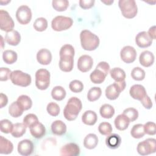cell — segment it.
<instances>
[{
	"instance_id": "obj_1",
	"label": "cell",
	"mask_w": 156,
	"mask_h": 156,
	"mask_svg": "<svg viewBox=\"0 0 156 156\" xmlns=\"http://www.w3.org/2000/svg\"><path fill=\"white\" fill-rule=\"evenodd\" d=\"M81 101L76 98L72 97L67 102L63 110V115L66 119L71 121L75 120L82 110Z\"/></svg>"
},
{
	"instance_id": "obj_2",
	"label": "cell",
	"mask_w": 156,
	"mask_h": 156,
	"mask_svg": "<svg viewBox=\"0 0 156 156\" xmlns=\"http://www.w3.org/2000/svg\"><path fill=\"white\" fill-rule=\"evenodd\" d=\"M82 48L85 51H94L99 44V37L89 30H83L80 34Z\"/></svg>"
},
{
	"instance_id": "obj_3",
	"label": "cell",
	"mask_w": 156,
	"mask_h": 156,
	"mask_svg": "<svg viewBox=\"0 0 156 156\" xmlns=\"http://www.w3.org/2000/svg\"><path fill=\"white\" fill-rule=\"evenodd\" d=\"M110 71V65L106 62H99L96 69L90 74V78L91 81L96 84L102 83L108 73Z\"/></svg>"
},
{
	"instance_id": "obj_4",
	"label": "cell",
	"mask_w": 156,
	"mask_h": 156,
	"mask_svg": "<svg viewBox=\"0 0 156 156\" xmlns=\"http://www.w3.org/2000/svg\"><path fill=\"white\" fill-rule=\"evenodd\" d=\"M118 5L122 16L126 18H133L138 13L137 5L134 0H119Z\"/></svg>"
},
{
	"instance_id": "obj_5",
	"label": "cell",
	"mask_w": 156,
	"mask_h": 156,
	"mask_svg": "<svg viewBox=\"0 0 156 156\" xmlns=\"http://www.w3.org/2000/svg\"><path fill=\"white\" fill-rule=\"evenodd\" d=\"M10 79L13 84L23 87L29 86L32 81L31 76L21 70H15L11 73Z\"/></svg>"
},
{
	"instance_id": "obj_6",
	"label": "cell",
	"mask_w": 156,
	"mask_h": 156,
	"mask_svg": "<svg viewBox=\"0 0 156 156\" xmlns=\"http://www.w3.org/2000/svg\"><path fill=\"white\" fill-rule=\"evenodd\" d=\"M73 24L71 18L65 16H57L51 21L52 29L57 32L65 30L70 28Z\"/></svg>"
},
{
	"instance_id": "obj_7",
	"label": "cell",
	"mask_w": 156,
	"mask_h": 156,
	"mask_svg": "<svg viewBox=\"0 0 156 156\" xmlns=\"http://www.w3.org/2000/svg\"><path fill=\"white\" fill-rule=\"evenodd\" d=\"M50 84V73L46 69H39L35 73V85L41 90H46Z\"/></svg>"
},
{
	"instance_id": "obj_8",
	"label": "cell",
	"mask_w": 156,
	"mask_h": 156,
	"mask_svg": "<svg viewBox=\"0 0 156 156\" xmlns=\"http://www.w3.org/2000/svg\"><path fill=\"white\" fill-rule=\"evenodd\" d=\"M126 86L125 80L121 82H115L113 83L108 85L105 91V96L109 100L116 99L121 91H122Z\"/></svg>"
},
{
	"instance_id": "obj_9",
	"label": "cell",
	"mask_w": 156,
	"mask_h": 156,
	"mask_svg": "<svg viewBox=\"0 0 156 156\" xmlns=\"http://www.w3.org/2000/svg\"><path fill=\"white\" fill-rule=\"evenodd\" d=\"M138 153L141 155H147L156 151V140L154 138H147L140 142L136 147Z\"/></svg>"
},
{
	"instance_id": "obj_10",
	"label": "cell",
	"mask_w": 156,
	"mask_h": 156,
	"mask_svg": "<svg viewBox=\"0 0 156 156\" xmlns=\"http://www.w3.org/2000/svg\"><path fill=\"white\" fill-rule=\"evenodd\" d=\"M16 18L20 24L23 25L27 24L32 19L30 9L26 5L20 6L16 12Z\"/></svg>"
},
{
	"instance_id": "obj_11",
	"label": "cell",
	"mask_w": 156,
	"mask_h": 156,
	"mask_svg": "<svg viewBox=\"0 0 156 156\" xmlns=\"http://www.w3.org/2000/svg\"><path fill=\"white\" fill-rule=\"evenodd\" d=\"M15 26L14 21L9 13L4 10H0V28L1 30L7 32L13 30Z\"/></svg>"
},
{
	"instance_id": "obj_12",
	"label": "cell",
	"mask_w": 156,
	"mask_h": 156,
	"mask_svg": "<svg viewBox=\"0 0 156 156\" xmlns=\"http://www.w3.org/2000/svg\"><path fill=\"white\" fill-rule=\"evenodd\" d=\"M136 55L135 49L131 46H126L123 47L120 51L121 58L126 63L133 62L136 58Z\"/></svg>"
},
{
	"instance_id": "obj_13",
	"label": "cell",
	"mask_w": 156,
	"mask_h": 156,
	"mask_svg": "<svg viewBox=\"0 0 156 156\" xmlns=\"http://www.w3.org/2000/svg\"><path fill=\"white\" fill-rule=\"evenodd\" d=\"M93 65V60L92 57L88 55H82L78 59L77 68L82 73L89 71L92 68Z\"/></svg>"
},
{
	"instance_id": "obj_14",
	"label": "cell",
	"mask_w": 156,
	"mask_h": 156,
	"mask_svg": "<svg viewBox=\"0 0 156 156\" xmlns=\"http://www.w3.org/2000/svg\"><path fill=\"white\" fill-rule=\"evenodd\" d=\"M34 144L30 140L25 139L20 141L18 144V152L23 156H28L34 151Z\"/></svg>"
},
{
	"instance_id": "obj_15",
	"label": "cell",
	"mask_w": 156,
	"mask_h": 156,
	"mask_svg": "<svg viewBox=\"0 0 156 156\" xmlns=\"http://www.w3.org/2000/svg\"><path fill=\"white\" fill-rule=\"evenodd\" d=\"M80 154V148L74 143H69L62 146L60 150L62 156H77Z\"/></svg>"
},
{
	"instance_id": "obj_16",
	"label": "cell",
	"mask_w": 156,
	"mask_h": 156,
	"mask_svg": "<svg viewBox=\"0 0 156 156\" xmlns=\"http://www.w3.org/2000/svg\"><path fill=\"white\" fill-rule=\"evenodd\" d=\"M129 93L133 99L140 101H141L147 95L145 88L140 84L132 85L130 88Z\"/></svg>"
},
{
	"instance_id": "obj_17",
	"label": "cell",
	"mask_w": 156,
	"mask_h": 156,
	"mask_svg": "<svg viewBox=\"0 0 156 156\" xmlns=\"http://www.w3.org/2000/svg\"><path fill=\"white\" fill-rule=\"evenodd\" d=\"M135 43L141 48L149 47L152 43V40L149 36L147 32L142 31L139 32L135 37Z\"/></svg>"
},
{
	"instance_id": "obj_18",
	"label": "cell",
	"mask_w": 156,
	"mask_h": 156,
	"mask_svg": "<svg viewBox=\"0 0 156 156\" xmlns=\"http://www.w3.org/2000/svg\"><path fill=\"white\" fill-rule=\"evenodd\" d=\"M37 60L41 65H49L52 60V54L51 51L45 48L41 49L37 54Z\"/></svg>"
},
{
	"instance_id": "obj_19",
	"label": "cell",
	"mask_w": 156,
	"mask_h": 156,
	"mask_svg": "<svg viewBox=\"0 0 156 156\" xmlns=\"http://www.w3.org/2000/svg\"><path fill=\"white\" fill-rule=\"evenodd\" d=\"M59 68L63 72H70L74 66V57L71 56L60 57Z\"/></svg>"
},
{
	"instance_id": "obj_20",
	"label": "cell",
	"mask_w": 156,
	"mask_h": 156,
	"mask_svg": "<svg viewBox=\"0 0 156 156\" xmlns=\"http://www.w3.org/2000/svg\"><path fill=\"white\" fill-rule=\"evenodd\" d=\"M139 62L144 67H149L154 62V55L152 52L149 51H143L140 55Z\"/></svg>"
},
{
	"instance_id": "obj_21",
	"label": "cell",
	"mask_w": 156,
	"mask_h": 156,
	"mask_svg": "<svg viewBox=\"0 0 156 156\" xmlns=\"http://www.w3.org/2000/svg\"><path fill=\"white\" fill-rule=\"evenodd\" d=\"M5 40L9 45L17 46L21 41V35L17 30H13L6 33Z\"/></svg>"
},
{
	"instance_id": "obj_22",
	"label": "cell",
	"mask_w": 156,
	"mask_h": 156,
	"mask_svg": "<svg viewBox=\"0 0 156 156\" xmlns=\"http://www.w3.org/2000/svg\"><path fill=\"white\" fill-rule=\"evenodd\" d=\"M30 134L35 138L40 139L44 136L46 129L44 126L39 121L30 127Z\"/></svg>"
},
{
	"instance_id": "obj_23",
	"label": "cell",
	"mask_w": 156,
	"mask_h": 156,
	"mask_svg": "<svg viewBox=\"0 0 156 156\" xmlns=\"http://www.w3.org/2000/svg\"><path fill=\"white\" fill-rule=\"evenodd\" d=\"M121 143L120 136L116 133L108 135L105 139V144L108 147L112 149H115L119 147Z\"/></svg>"
},
{
	"instance_id": "obj_24",
	"label": "cell",
	"mask_w": 156,
	"mask_h": 156,
	"mask_svg": "<svg viewBox=\"0 0 156 156\" xmlns=\"http://www.w3.org/2000/svg\"><path fill=\"white\" fill-rule=\"evenodd\" d=\"M130 122L127 117L122 113L118 115L114 121L116 128L121 131L126 130L128 127Z\"/></svg>"
},
{
	"instance_id": "obj_25",
	"label": "cell",
	"mask_w": 156,
	"mask_h": 156,
	"mask_svg": "<svg viewBox=\"0 0 156 156\" xmlns=\"http://www.w3.org/2000/svg\"><path fill=\"white\" fill-rule=\"evenodd\" d=\"M51 131L55 135H63L66 132V126L61 120L54 121L51 124Z\"/></svg>"
},
{
	"instance_id": "obj_26",
	"label": "cell",
	"mask_w": 156,
	"mask_h": 156,
	"mask_svg": "<svg viewBox=\"0 0 156 156\" xmlns=\"http://www.w3.org/2000/svg\"><path fill=\"white\" fill-rule=\"evenodd\" d=\"M98 120L96 113L92 110L85 111L82 116V121L83 124L88 126H93Z\"/></svg>"
},
{
	"instance_id": "obj_27",
	"label": "cell",
	"mask_w": 156,
	"mask_h": 156,
	"mask_svg": "<svg viewBox=\"0 0 156 156\" xmlns=\"http://www.w3.org/2000/svg\"><path fill=\"white\" fill-rule=\"evenodd\" d=\"M13 150V145L9 140L2 136H0V154H9Z\"/></svg>"
},
{
	"instance_id": "obj_28",
	"label": "cell",
	"mask_w": 156,
	"mask_h": 156,
	"mask_svg": "<svg viewBox=\"0 0 156 156\" xmlns=\"http://www.w3.org/2000/svg\"><path fill=\"white\" fill-rule=\"evenodd\" d=\"M98 141V138L96 134L89 133L83 140V146L88 149H93L96 147Z\"/></svg>"
},
{
	"instance_id": "obj_29",
	"label": "cell",
	"mask_w": 156,
	"mask_h": 156,
	"mask_svg": "<svg viewBox=\"0 0 156 156\" xmlns=\"http://www.w3.org/2000/svg\"><path fill=\"white\" fill-rule=\"evenodd\" d=\"M26 128L27 127L23 122L15 123L13 126L11 135L15 138L21 137L26 133Z\"/></svg>"
},
{
	"instance_id": "obj_30",
	"label": "cell",
	"mask_w": 156,
	"mask_h": 156,
	"mask_svg": "<svg viewBox=\"0 0 156 156\" xmlns=\"http://www.w3.org/2000/svg\"><path fill=\"white\" fill-rule=\"evenodd\" d=\"M99 113L102 118L110 119L114 115L115 109L112 105L108 104H105L101 107Z\"/></svg>"
},
{
	"instance_id": "obj_31",
	"label": "cell",
	"mask_w": 156,
	"mask_h": 156,
	"mask_svg": "<svg viewBox=\"0 0 156 156\" xmlns=\"http://www.w3.org/2000/svg\"><path fill=\"white\" fill-rule=\"evenodd\" d=\"M110 76L115 82H121L125 80L126 79V73L125 71L118 67L113 68L110 71Z\"/></svg>"
},
{
	"instance_id": "obj_32",
	"label": "cell",
	"mask_w": 156,
	"mask_h": 156,
	"mask_svg": "<svg viewBox=\"0 0 156 156\" xmlns=\"http://www.w3.org/2000/svg\"><path fill=\"white\" fill-rule=\"evenodd\" d=\"M24 110L21 107L17 101L13 102L9 107V113L13 118H18L23 113Z\"/></svg>"
},
{
	"instance_id": "obj_33",
	"label": "cell",
	"mask_w": 156,
	"mask_h": 156,
	"mask_svg": "<svg viewBox=\"0 0 156 156\" xmlns=\"http://www.w3.org/2000/svg\"><path fill=\"white\" fill-rule=\"evenodd\" d=\"M17 54L12 50H5L2 53V58L4 62L9 65L14 63L17 60Z\"/></svg>"
},
{
	"instance_id": "obj_34",
	"label": "cell",
	"mask_w": 156,
	"mask_h": 156,
	"mask_svg": "<svg viewBox=\"0 0 156 156\" xmlns=\"http://www.w3.org/2000/svg\"><path fill=\"white\" fill-rule=\"evenodd\" d=\"M16 101L21 106V107L24 110V111L27 110L32 107V101L31 99L27 95L22 94L18 98Z\"/></svg>"
},
{
	"instance_id": "obj_35",
	"label": "cell",
	"mask_w": 156,
	"mask_h": 156,
	"mask_svg": "<svg viewBox=\"0 0 156 156\" xmlns=\"http://www.w3.org/2000/svg\"><path fill=\"white\" fill-rule=\"evenodd\" d=\"M51 96L56 101H62L66 96V91L61 86H55L51 91Z\"/></svg>"
},
{
	"instance_id": "obj_36",
	"label": "cell",
	"mask_w": 156,
	"mask_h": 156,
	"mask_svg": "<svg viewBox=\"0 0 156 156\" xmlns=\"http://www.w3.org/2000/svg\"><path fill=\"white\" fill-rule=\"evenodd\" d=\"M102 94V90L101 88L94 87L91 88L87 93V99L90 102L97 101Z\"/></svg>"
},
{
	"instance_id": "obj_37",
	"label": "cell",
	"mask_w": 156,
	"mask_h": 156,
	"mask_svg": "<svg viewBox=\"0 0 156 156\" xmlns=\"http://www.w3.org/2000/svg\"><path fill=\"white\" fill-rule=\"evenodd\" d=\"M33 26L35 30L38 32H43L48 27V21L46 18L40 17L35 20Z\"/></svg>"
},
{
	"instance_id": "obj_38",
	"label": "cell",
	"mask_w": 156,
	"mask_h": 156,
	"mask_svg": "<svg viewBox=\"0 0 156 156\" xmlns=\"http://www.w3.org/2000/svg\"><path fill=\"white\" fill-rule=\"evenodd\" d=\"M130 135L133 138L136 139L143 137L145 135L143 129V125L141 124H137L134 125L130 130Z\"/></svg>"
},
{
	"instance_id": "obj_39",
	"label": "cell",
	"mask_w": 156,
	"mask_h": 156,
	"mask_svg": "<svg viewBox=\"0 0 156 156\" xmlns=\"http://www.w3.org/2000/svg\"><path fill=\"white\" fill-rule=\"evenodd\" d=\"M52 5L56 11L63 12L68 7L69 2L67 0H54L52 2Z\"/></svg>"
},
{
	"instance_id": "obj_40",
	"label": "cell",
	"mask_w": 156,
	"mask_h": 156,
	"mask_svg": "<svg viewBox=\"0 0 156 156\" xmlns=\"http://www.w3.org/2000/svg\"><path fill=\"white\" fill-rule=\"evenodd\" d=\"M145 75L144 70L140 67H135L131 71L132 78L137 81L143 80L145 77Z\"/></svg>"
},
{
	"instance_id": "obj_41",
	"label": "cell",
	"mask_w": 156,
	"mask_h": 156,
	"mask_svg": "<svg viewBox=\"0 0 156 156\" xmlns=\"http://www.w3.org/2000/svg\"><path fill=\"white\" fill-rule=\"evenodd\" d=\"M75 51L74 47L69 44H66L62 46L59 52L60 57L62 56H74Z\"/></svg>"
},
{
	"instance_id": "obj_42",
	"label": "cell",
	"mask_w": 156,
	"mask_h": 156,
	"mask_svg": "<svg viewBox=\"0 0 156 156\" xmlns=\"http://www.w3.org/2000/svg\"><path fill=\"white\" fill-rule=\"evenodd\" d=\"M122 114L127 117L130 122H133L137 119L138 117V112L134 108H127L124 110Z\"/></svg>"
},
{
	"instance_id": "obj_43",
	"label": "cell",
	"mask_w": 156,
	"mask_h": 156,
	"mask_svg": "<svg viewBox=\"0 0 156 156\" xmlns=\"http://www.w3.org/2000/svg\"><path fill=\"white\" fill-rule=\"evenodd\" d=\"M112 126L108 122H102L99 124L98 126V130L101 135H108L112 132Z\"/></svg>"
},
{
	"instance_id": "obj_44",
	"label": "cell",
	"mask_w": 156,
	"mask_h": 156,
	"mask_svg": "<svg viewBox=\"0 0 156 156\" xmlns=\"http://www.w3.org/2000/svg\"><path fill=\"white\" fill-rule=\"evenodd\" d=\"M37 122H38V119L37 116L33 113L27 114L23 118V123L27 127L30 128Z\"/></svg>"
},
{
	"instance_id": "obj_45",
	"label": "cell",
	"mask_w": 156,
	"mask_h": 156,
	"mask_svg": "<svg viewBox=\"0 0 156 156\" xmlns=\"http://www.w3.org/2000/svg\"><path fill=\"white\" fill-rule=\"evenodd\" d=\"M69 88L73 93H80L83 89V84L79 80H73L69 83Z\"/></svg>"
},
{
	"instance_id": "obj_46",
	"label": "cell",
	"mask_w": 156,
	"mask_h": 156,
	"mask_svg": "<svg viewBox=\"0 0 156 156\" xmlns=\"http://www.w3.org/2000/svg\"><path fill=\"white\" fill-rule=\"evenodd\" d=\"M46 110L48 113L52 116H57L60 113V107L55 102H49L46 107Z\"/></svg>"
},
{
	"instance_id": "obj_47",
	"label": "cell",
	"mask_w": 156,
	"mask_h": 156,
	"mask_svg": "<svg viewBox=\"0 0 156 156\" xmlns=\"http://www.w3.org/2000/svg\"><path fill=\"white\" fill-rule=\"evenodd\" d=\"M0 129L1 131L4 133H11L13 124L10 121L7 119H4L1 121L0 122Z\"/></svg>"
},
{
	"instance_id": "obj_48",
	"label": "cell",
	"mask_w": 156,
	"mask_h": 156,
	"mask_svg": "<svg viewBox=\"0 0 156 156\" xmlns=\"http://www.w3.org/2000/svg\"><path fill=\"white\" fill-rule=\"evenodd\" d=\"M143 129L145 133L149 135H154L156 133V125L154 122L149 121L143 125Z\"/></svg>"
},
{
	"instance_id": "obj_49",
	"label": "cell",
	"mask_w": 156,
	"mask_h": 156,
	"mask_svg": "<svg viewBox=\"0 0 156 156\" xmlns=\"http://www.w3.org/2000/svg\"><path fill=\"white\" fill-rule=\"evenodd\" d=\"M12 71L8 68L1 67L0 68V80L7 81L10 79V76Z\"/></svg>"
},
{
	"instance_id": "obj_50",
	"label": "cell",
	"mask_w": 156,
	"mask_h": 156,
	"mask_svg": "<svg viewBox=\"0 0 156 156\" xmlns=\"http://www.w3.org/2000/svg\"><path fill=\"white\" fill-rule=\"evenodd\" d=\"M95 1L93 0H80L79 5L83 9H88L93 7Z\"/></svg>"
},
{
	"instance_id": "obj_51",
	"label": "cell",
	"mask_w": 156,
	"mask_h": 156,
	"mask_svg": "<svg viewBox=\"0 0 156 156\" xmlns=\"http://www.w3.org/2000/svg\"><path fill=\"white\" fill-rule=\"evenodd\" d=\"M140 102L146 109H151L152 107V102L148 95H147L144 99L140 101Z\"/></svg>"
},
{
	"instance_id": "obj_52",
	"label": "cell",
	"mask_w": 156,
	"mask_h": 156,
	"mask_svg": "<svg viewBox=\"0 0 156 156\" xmlns=\"http://www.w3.org/2000/svg\"><path fill=\"white\" fill-rule=\"evenodd\" d=\"M8 103V98L7 96L4 94V93H1L0 94V108H3L5 107Z\"/></svg>"
},
{
	"instance_id": "obj_53",
	"label": "cell",
	"mask_w": 156,
	"mask_h": 156,
	"mask_svg": "<svg viewBox=\"0 0 156 156\" xmlns=\"http://www.w3.org/2000/svg\"><path fill=\"white\" fill-rule=\"evenodd\" d=\"M147 34L152 40H155V26H153L151 27L148 30Z\"/></svg>"
},
{
	"instance_id": "obj_54",
	"label": "cell",
	"mask_w": 156,
	"mask_h": 156,
	"mask_svg": "<svg viewBox=\"0 0 156 156\" xmlns=\"http://www.w3.org/2000/svg\"><path fill=\"white\" fill-rule=\"evenodd\" d=\"M101 2L104 4H105V5H110L112 4L113 3V1H101Z\"/></svg>"
},
{
	"instance_id": "obj_55",
	"label": "cell",
	"mask_w": 156,
	"mask_h": 156,
	"mask_svg": "<svg viewBox=\"0 0 156 156\" xmlns=\"http://www.w3.org/2000/svg\"><path fill=\"white\" fill-rule=\"evenodd\" d=\"M1 48L2 49L3 48V47H4V44H3V42H2V41H3V38H2V36H1Z\"/></svg>"
}]
</instances>
